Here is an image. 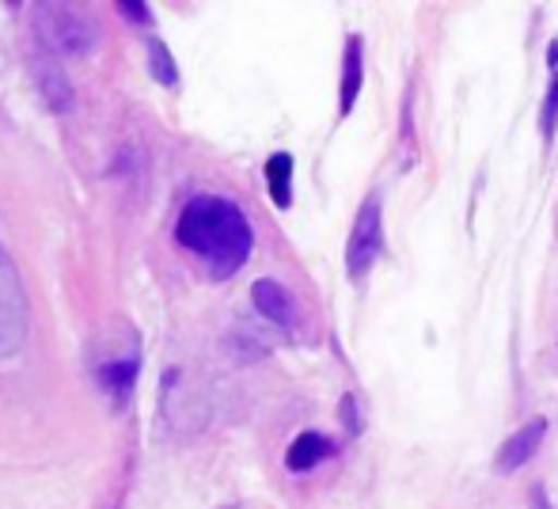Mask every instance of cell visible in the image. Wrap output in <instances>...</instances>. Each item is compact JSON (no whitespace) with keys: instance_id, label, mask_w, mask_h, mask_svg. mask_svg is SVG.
Listing matches in <instances>:
<instances>
[{"instance_id":"2","label":"cell","mask_w":558,"mask_h":509,"mask_svg":"<svg viewBox=\"0 0 558 509\" xmlns=\"http://www.w3.org/2000/svg\"><path fill=\"white\" fill-rule=\"evenodd\" d=\"M31 23H35L38 43L46 46V53H69V58H81V53H92L99 43V27L88 12L73 4H38L31 12Z\"/></svg>"},{"instance_id":"4","label":"cell","mask_w":558,"mask_h":509,"mask_svg":"<svg viewBox=\"0 0 558 509\" xmlns=\"http://www.w3.org/2000/svg\"><path fill=\"white\" fill-rule=\"evenodd\" d=\"M99 339H104V335H99ZM107 347H111V342H107ZM92 373H96L99 388H104L118 407L130 399L133 384H137V373H141V347H137L133 327H125V335L114 339V347L107 350V354H99V350L92 354Z\"/></svg>"},{"instance_id":"10","label":"cell","mask_w":558,"mask_h":509,"mask_svg":"<svg viewBox=\"0 0 558 509\" xmlns=\"http://www.w3.org/2000/svg\"><path fill=\"white\" fill-rule=\"evenodd\" d=\"M361 76H365V65H361V35H350L345 58H342V96H338V111L342 114H350L353 104H357Z\"/></svg>"},{"instance_id":"11","label":"cell","mask_w":558,"mask_h":509,"mask_svg":"<svg viewBox=\"0 0 558 509\" xmlns=\"http://www.w3.org/2000/svg\"><path fill=\"white\" fill-rule=\"evenodd\" d=\"M289 175H293V156L289 153H274L266 160V179H270V194L281 209L293 202V191H289Z\"/></svg>"},{"instance_id":"3","label":"cell","mask_w":558,"mask_h":509,"mask_svg":"<svg viewBox=\"0 0 558 509\" xmlns=\"http://www.w3.org/2000/svg\"><path fill=\"white\" fill-rule=\"evenodd\" d=\"M31 331V312L27 293H23V278L15 263L0 252V362L15 357L27 342Z\"/></svg>"},{"instance_id":"14","label":"cell","mask_w":558,"mask_h":509,"mask_svg":"<svg viewBox=\"0 0 558 509\" xmlns=\"http://www.w3.org/2000/svg\"><path fill=\"white\" fill-rule=\"evenodd\" d=\"M555 122H558V73L551 81V96H547V107H544V133L547 137L555 133Z\"/></svg>"},{"instance_id":"1","label":"cell","mask_w":558,"mask_h":509,"mask_svg":"<svg viewBox=\"0 0 558 509\" xmlns=\"http://www.w3.org/2000/svg\"><path fill=\"white\" fill-rule=\"evenodd\" d=\"M175 240L191 255H198L214 278H232L255 247V232L243 209L217 194H198L186 202L175 221Z\"/></svg>"},{"instance_id":"6","label":"cell","mask_w":558,"mask_h":509,"mask_svg":"<svg viewBox=\"0 0 558 509\" xmlns=\"http://www.w3.org/2000/svg\"><path fill=\"white\" fill-rule=\"evenodd\" d=\"M251 301H255V308L263 312L270 324H278V327H293L296 324V304H293V296L286 293V289L278 286V281H270V278H263V281H255V289H251Z\"/></svg>"},{"instance_id":"7","label":"cell","mask_w":558,"mask_h":509,"mask_svg":"<svg viewBox=\"0 0 558 509\" xmlns=\"http://www.w3.org/2000/svg\"><path fill=\"white\" fill-rule=\"evenodd\" d=\"M35 81L53 111H69V107H73V84H69L65 69L58 65V58H50V53L35 58Z\"/></svg>"},{"instance_id":"8","label":"cell","mask_w":558,"mask_h":509,"mask_svg":"<svg viewBox=\"0 0 558 509\" xmlns=\"http://www.w3.org/2000/svg\"><path fill=\"white\" fill-rule=\"evenodd\" d=\"M544 434H547V422L544 419H536V422H529V426L517 429V434L509 437L506 445H501V457H498L501 472H517V468H521L524 460H532V452L539 449Z\"/></svg>"},{"instance_id":"9","label":"cell","mask_w":558,"mask_h":509,"mask_svg":"<svg viewBox=\"0 0 558 509\" xmlns=\"http://www.w3.org/2000/svg\"><path fill=\"white\" fill-rule=\"evenodd\" d=\"M335 452V445L327 441L324 434H316V429H308V434H301L293 445H289L286 452V464L289 472H312L316 464H324L327 457Z\"/></svg>"},{"instance_id":"5","label":"cell","mask_w":558,"mask_h":509,"mask_svg":"<svg viewBox=\"0 0 558 509\" xmlns=\"http://www.w3.org/2000/svg\"><path fill=\"white\" fill-rule=\"evenodd\" d=\"M384 247V225H380V198H368L357 214V225L350 232V247H345V266L350 278H365L376 266Z\"/></svg>"},{"instance_id":"12","label":"cell","mask_w":558,"mask_h":509,"mask_svg":"<svg viewBox=\"0 0 558 509\" xmlns=\"http://www.w3.org/2000/svg\"><path fill=\"white\" fill-rule=\"evenodd\" d=\"M148 69H153V76L163 84V88H175V84H179L175 58H171L168 46H163L156 35H148Z\"/></svg>"},{"instance_id":"13","label":"cell","mask_w":558,"mask_h":509,"mask_svg":"<svg viewBox=\"0 0 558 509\" xmlns=\"http://www.w3.org/2000/svg\"><path fill=\"white\" fill-rule=\"evenodd\" d=\"M118 12H122L125 20L141 23V27H148V23H153V12H148L145 4H137V0H122V4H118Z\"/></svg>"}]
</instances>
